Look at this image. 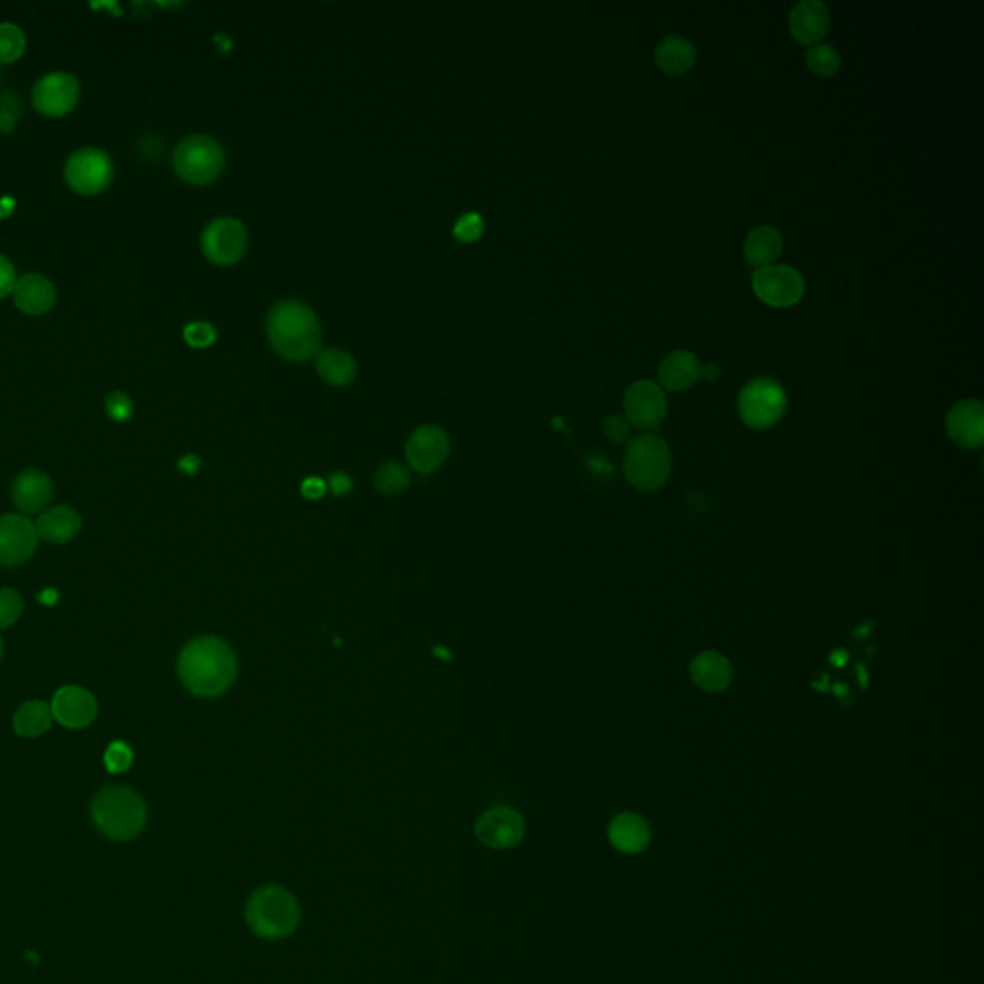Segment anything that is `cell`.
<instances>
[{
	"mask_svg": "<svg viewBox=\"0 0 984 984\" xmlns=\"http://www.w3.org/2000/svg\"><path fill=\"white\" fill-rule=\"evenodd\" d=\"M179 677L185 689L202 698L220 696L237 677V656L218 637L191 640L179 656Z\"/></svg>",
	"mask_w": 984,
	"mask_h": 984,
	"instance_id": "obj_1",
	"label": "cell"
},
{
	"mask_svg": "<svg viewBox=\"0 0 984 984\" xmlns=\"http://www.w3.org/2000/svg\"><path fill=\"white\" fill-rule=\"evenodd\" d=\"M266 333L273 350L291 362H306L320 352L318 316L300 300H283L271 308Z\"/></svg>",
	"mask_w": 984,
	"mask_h": 984,
	"instance_id": "obj_2",
	"label": "cell"
},
{
	"mask_svg": "<svg viewBox=\"0 0 984 984\" xmlns=\"http://www.w3.org/2000/svg\"><path fill=\"white\" fill-rule=\"evenodd\" d=\"M246 921L254 935L281 940L295 933L300 923V906L287 888L262 886L248 898Z\"/></svg>",
	"mask_w": 984,
	"mask_h": 984,
	"instance_id": "obj_3",
	"label": "cell"
},
{
	"mask_svg": "<svg viewBox=\"0 0 984 984\" xmlns=\"http://www.w3.org/2000/svg\"><path fill=\"white\" fill-rule=\"evenodd\" d=\"M93 817L104 835L125 840L143 829L147 810L139 794L131 788L108 787L95 798Z\"/></svg>",
	"mask_w": 984,
	"mask_h": 984,
	"instance_id": "obj_4",
	"label": "cell"
},
{
	"mask_svg": "<svg viewBox=\"0 0 984 984\" xmlns=\"http://www.w3.org/2000/svg\"><path fill=\"white\" fill-rule=\"evenodd\" d=\"M671 466V450L664 439L646 433L627 443L623 469L635 489L650 492L664 487Z\"/></svg>",
	"mask_w": 984,
	"mask_h": 984,
	"instance_id": "obj_5",
	"label": "cell"
},
{
	"mask_svg": "<svg viewBox=\"0 0 984 984\" xmlns=\"http://www.w3.org/2000/svg\"><path fill=\"white\" fill-rule=\"evenodd\" d=\"M223 166V148L208 135H191L173 152V170L189 185H210L220 177Z\"/></svg>",
	"mask_w": 984,
	"mask_h": 984,
	"instance_id": "obj_6",
	"label": "cell"
},
{
	"mask_svg": "<svg viewBox=\"0 0 984 984\" xmlns=\"http://www.w3.org/2000/svg\"><path fill=\"white\" fill-rule=\"evenodd\" d=\"M787 410V393L771 377H756L738 394V414L752 429L773 427Z\"/></svg>",
	"mask_w": 984,
	"mask_h": 984,
	"instance_id": "obj_7",
	"label": "cell"
},
{
	"mask_svg": "<svg viewBox=\"0 0 984 984\" xmlns=\"http://www.w3.org/2000/svg\"><path fill=\"white\" fill-rule=\"evenodd\" d=\"M114 175V164L110 156L100 148H81L74 152L68 162L64 177L72 191L91 197L102 193Z\"/></svg>",
	"mask_w": 984,
	"mask_h": 984,
	"instance_id": "obj_8",
	"label": "cell"
},
{
	"mask_svg": "<svg viewBox=\"0 0 984 984\" xmlns=\"http://www.w3.org/2000/svg\"><path fill=\"white\" fill-rule=\"evenodd\" d=\"M756 296L773 308L794 306L806 291L802 273L785 264H771L752 275Z\"/></svg>",
	"mask_w": 984,
	"mask_h": 984,
	"instance_id": "obj_9",
	"label": "cell"
},
{
	"mask_svg": "<svg viewBox=\"0 0 984 984\" xmlns=\"http://www.w3.org/2000/svg\"><path fill=\"white\" fill-rule=\"evenodd\" d=\"M202 252L216 266H233L245 256L248 235L235 218H218L202 233Z\"/></svg>",
	"mask_w": 984,
	"mask_h": 984,
	"instance_id": "obj_10",
	"label": "cell"
},
{
	"mask_svg": "<svg viewBox=\"0 0 984 984\" xmlns=\"http://www.w3.org/2000/svg\"><path fill=\"white\" fill-rule=\"evenodd\" d=\"M627 421L642 431L656 429L667 414V398L662 387L654 381H635L623 398Z\"/></svg>",
	"mask_w": 984,
	"mask_h": 984,
	"instance_id": "obj_11",
	"label": "cell"
},
{
	"mask_svg": "<svg viewBox=\"0 0 984 984\" xmlns=\"http://www.w3.org/2000/svg\"><path fill=\"white\" fill-rule=\"evenodd\" d=\"M33 106L49 118L70 114L79 100V81L66 72L45 75L33 87Z\"/></svg>",
	"mask_w": 984,
	"mask_h": 984,
	"instance_id": "obj_12",
	"label": "cell"
},
{
	"mask_svg": "<svg viewBox=\"0 0 984 984\" xmlns=\"http://www.w3.org/2000/svg\"><path fill=\"white\" fill-rule=\"evenodd\" d=\"M39 542L35 523L25 516L0 517V564L20 566L35 552Z\"/></svg>",
	"mask_w": 984,
	"mask_h": 984,
	"instance_id": "obj_13",
	"label": "cell"
},
{
	"mask_svg": "<svg viewBox=\"0 0 984 984\" xmlns=\"http://www.w3.org/2000/svg\"><path fill=\"white\" fill-rule=\"evenodd\" d=\"M477 838L494 850L514 848L525 835V821L512 808H492L477 819Z\"/></svg>",
	"mask_w": 984,
	"mask_h": 984,
	"instance_id": "obj_14",
	"label": "cell"
},
{
	"mask_svg": "<svg viewBox=\"0 0 984 984\" xmlns=\"http://www.w3.org/2000/svg\"><path fill=\"white\" fill-rule=\"evenodd\" d=\"M450 454V441L443 429L423 425L406 443V458L419 473H433L441 468Z\"/></svg>",
	"mask_w": 984,
	"mask_h": 984,
	"instance_id": "obj_15",
	"label": "cell"
},
{
	"mask_svg": "<svg viewBox=\"0 0 984 984\" xmlns=\"http://www.w3.org/2000/svg\"><path fill=\"white\" fill-rule=\"evenodd\" d=\"M50 712L60 725L68 729H85L97 717V700L89 690L70 685L54 694Z\"/></svg>",
	"mask_w": 984,
	"mask_h": 984,
	"instance_id": "obj_16",
	"label": "cell"
},
{
	"mask_svg": "<svg viewBox=\"0 0 984 984\" xmlns=\"http://www.w3.org/2000/svg\"><path fill=\"white\" fill-rule=\"evenodd\" d=\"M950 439L961 448H979L984 443V408L979 400H961L946 419Z\"/></svg>",
	"mask_w": 984,
	"mask_h": 984,
	"instance_id": "obj_17",
	"label": "cell"
},
{
	"mask_svg": "<svg viewBox=\"0 0 984 984\" xmlns=\"http://www.w3.org/2000/svg\"><path fill=\"white\" fill-rule=\"evenodd\" d=\"M831 14L821 0H802L790 12V33L802 45H815L827 33Z\"/></svg>",
	"mask_w": 984,
	"mask_h": 984,
	"instance_id": "obj_18",
	"label": "cell"
},
{
	"mask_svg": "<svg viewBox=\"0 0 984 984\" xmlns=\"http://www.w3.org/2000/svg\"><path fill=\"white\" fill-rule=\"evenodd\" d=\"M54 485L47 473L39 469L22 471L12 487V500L24 514H37L49 506Z\"/></svg>",
	"mask_w": 984,
	"mask_h": 984,
	"instance_id": "obj_19",
	"label": "cell"
},
{
	"mask_svg": "<svg viewBox=\"0 0 984 984\" xmlns=\"http://www.w3.org/2000/svg\"><path fill=\"white\" fill-rule=\"evenodd\" d=\"M12 295L16 306L29 316L47 314L56 302V289L52 281L39 273H27L16 279Z\"/></svg>",
	"mask_w": 984,
	"mask_h": 984,
	"instance_id": "obj_20",
	"label": "cell"
},
{
	"mask_svg": "<svg viewBox=\"0 0 984 984\" xmlns=\"http://www.w3.org/2000/svg\"><path fill=\"white\" fill-rule=\"evenodd\" d=\"M608 837L615 850L633 856L648 848L652 833L648 821L640 817L639 813H619L610 823Z\"/></svg>",
	"mask_w": 984,
	"mask_h": 984,
	"instance_id": "obj_21",
	"label": "cell"
},
{
	"mask_svg": "<svg viewBox=\"0 0 984 984\" xmlns=\"http://www.w3.org/2000/svg\"><path fill=\"white\" fill-rule=\"evenodd\" d=\"M690 679L706 692H721L731 685L733 669L723 654L708 650L690 662Z\"/></svg>",
	"mask_w": 984,
	"mask_h": 984,
	"instance_id": "obj_22",
	"label": "cell"
},
{
	"mask_svg": "<svg viewBox=\"0 0 984 984\" xmlns=\"http://www.w3.org/2000/svg\"><path fill=\"white\" fill-rule=\"evenodd\" d=\"M702 364L689 350H673L665 356L658 369L660 381L667 391H687L700 379Z\"/></svg>",
	"mask_w": 984,
	"mask_h": 984,
	"instance_id": "obj_23",
	"label": "cell"
},
{
	"mask_svg": "<svg viewBox=\"0 0 984 984\" xmlns=\"http://www.w3.org/2000/svg\"><path fill=\"white\" fill-rule=\"evenodd\" d=\"M783 245L785 243H783V235L779 229H775L771 225L756 227L748 233V237L744 241L746 262L756 270L767 268L781 256Z\"/></svg>",
	"mask_w": 984,
	"mask_h": 984,
	"instance_id": "obj_24",
	"label": "cell"
},
{
	"mask_svg": "<svg viewBox=\"0 0 984 984\" xmlns=\"http://www.w3.org/2000/svg\"><path fill=\"white\" fill-rule=\"evenodd\" d=\"M37 535L39 539L50 542V544H64L72 541L81 529V517L70 506H56L43 512L37 523Z\"/></svg>",
	"mask_w": 984,
	"mask_h": 984,
	"instance_id": "obj_25",
	"label": "cell"
},
{
	"mask_svg": "<svg viewBox=\"0 0 984 984\" xmlns=\"http://www.w3.org/2000/svg\"><path fill=\"white\" fill-rule=\"evenodd\" d=\"M696 60V49L689 39L681 35H667L656 49V64L665 74L681 75L689 72Z\"/></svg>",
	"mask_w": 984,
	"mask_h": 984,
	"instance_id": "obj_26",
	"label": "cell"
},
{
	"mask_svg": "<svg viewBox=\"0 0 984 984\" xmlns=\"http://www.w3.org/2000/svg\"><path fill=\"white\" fill-rule=\"evenodd\" d=\"M318 373L325 383L345 387L356 377V362L345 350L329 348L323 350L318 358Z\"/></svg>",
	"mask_w": 984,
	"mask_h": 984,
	"instance_id": "obj_27",
	"label": "cell"
},
{
	"mask_svg": "<svg viewBox=\"0 0 984 984\" xmlns=\"http://www.w3.org/2000/svg\"><path fill=\"white\" fill-rule=\"evenodd\" d=\"M52 723L50 706L43 700H29L14 715V731L20 737L33 738L47 733Z\"/></svg>",
	"mask_w": 984,
	"mask_h": 984,
	"instance_id": "obj_28",
	"label": "cell"
},
{
	"mask_svg": "<svg viewBox=\"0 0 984 984\" xmlns=\"http://www.w3.org/2000/svg\"><path fill=\"white\" fill-rule=\"evenodd\" d=\"M806 62L813 74L831 77L837 74L840 68V54L835 47L827 43H815L806 52Z\"/></svg>",
	"mask_w": 984,
	"mask_h": 984,
	"instance_id": "obj_29",
	"label": "cell"
},
{
	"mask_svg": "<svg viewBox=\"0 0 984 984\" xmlns=\"http://www.w3.org/2000/svg\"><path fill=\"white\" fill-rule=\"evenodd\" d=\"M375 489L383 494H398L406 491L410 487V473L408 469L396 462H389L385 466L377 469L375 473Z\"/></svg>",
	"mask_w": 984,
	"mask_h": 984,
	"instance_id": "obj_30",
	"label": "cell"
},
{
	"mask_svg": "<svg viewBox=\"0 0 984 984\" xmlns=\"http://www.w3.org/2000/svg\"><path fill=\"white\" fill-rule=\"evenodd\" d=\"M25 50L24 31L14 24H0V64H12Z\"/></svg>",
	"mask_w": 984,
	"mask_h": 984,
	"instance_id": "obj_31",
	"label": "cell"
},
{
	"mask_svg": "<svg viewBox=\"0 0 984 984\" xmlns=\"http://www.w3.org/2000/svg\"><path fill=\"white\" fill-rule=\"evenodd\" d=\"M24 612V600L14 589H0V629L14 625Z\"/></svg>",
	"mask_w": 984,
	"mask_h": 984,
	"instance_id": "obj_32",
	"label": "cell"
},
{
	"mask_svg": "<svg viewBox=\"0 0 984 984\" xmlns=\"http://www.w3.org/2000/svg\"><path fill=\"white\" fill-rule=\"evenodd\" d=\"M131 762H133V752H131V748L125 742H122V740L112 742L108 746L106 754H104V763H106V769L110 773L127 771Z\"/></svg>",
	"mask_w": 984,
	"mask_h": 984,
	"instance_id": "obj_33",
	"label": "cell"
},
{
	"mask_svg": "<svg viewBox=\"0 0 984 984\" xmlns=\"http://www.w3.org/2000/svg\"><path fill=\"white\" fill-rule=\"evenodd\" d=\"M183 337L193 348H206L216 341V329L206 321H195L185 327Z\"/></svg>",
	"mask_w": 984,
	"mask_h": 984,
	"instance_id": "obj_34",
	"label": "cell"
},
{
	"mask_svg": "<svg viewBox=\"0 0 984 984\" xmlns=\"http://www.w3.org/2000/svg\"><path fill=\"white\" fill-rule=\"evenodd\" d=\"M483 229H485V223L481 220V216L471 212V214H464L458 220L456 227H454V235L462 243H473L483 235Z\"/></svg>",
	"mask_w": 984,
	"mask_h": 984,
	"instance_id": "obj_35",
	"label": "cell"
},
{
	"mask_svg": "<svg viewBox=\"0 0 984 984\" xmlns=\"http://www.w3.org/2000/svg\"><path fill=\"white\" fill-rule=\"evenodd\" d=\"M106 412L110 418L116 419V421H127L133 414L131 398L125 393H120V391L108 394L106 396Z\"/></svg>",
	"mask_w": 984,
	"mask_h": 984,
	"instance_id": "obj_36",
	"label": "cell"
},
{
	"mask_svg": "<svg viewBox=\"0 0 984 984\" xmlns=\"http://www.w3.org/2000/svg\"><path fill=\"white\" fill-rule=\"evenodd\" d=\"M18 114H20L18 99H14L12 95L0 97V131L2 133H10L16 127Z\"/></svg>",
	"mask_w": 984,
	"mask_h": 984,
	"instance_id": "obj_37",
	"label": "cell"
},
{
	"mask_svg": "<svg viewBox=\"0 0 984 984\" xmlns=\"http://www.w3.org/2000/svg\"><path fill=\"white\" fill-rule=\"evenodd\" d=\"M604 433L614 443H629L631 439V423L621 416H608L604 419Z\"/></svg>",
	"mask_w": 984,
	"mask_h": 984,
	"instance_id": "obj_38",
	"label": "cell"
},
{
	"mask_svg": "<svg viewBox=\"0 0 984 984\" xmlns=\"http://www.w3.org/2000/svg\"><path fill=\"white\" fill-rule=\"evenodd\" d=\"M16 285V271L6 256L0 254V298L10 295Z\"/></svg>",
	"mask_w": 984,
	"mask_h": 984,
	"instance_id": "obj_39",
	"label": "cell"
},
{
	"mask_svg": "<svg viewBox=\"0 0 984 984\" xmlns=\"http://www.w3.org/2000/svg\"><path fill=\"white\" fill-rule=\"evenodd\" d=\"M302 494L310 500H318L323 494H325V483L318 479V477H308L304 483H302Z\"/></svg>",
	"mask_w": 984,
	"mask_h": 984,
	"instance_id": "obj_40",
	"label": "cell"
},
{
	"mask_svg": "<svg viewBox=\"0 0 984 984\" xmlns=\"http://www.w3.org/2000/svg\"><path fill=\"white\" fill-rule=\"evenodd\" d=\"M350 489H352V483H350V477L345 475V473H335L331 477V491L335 492V494L341 496V494H346Z\"/></svg>",
	"mask_w": 984,
	"mask_h": 984,
	"instance_id": "obj_41",
	"label": "cell"
},
{
	"mask_svg": "<svg viewBox=\"0 0 984 984\" xmlns=\"http://www.w3.org/2000/svg\"><path fill=\"white\" fill-rule=\"evenodd\" d=\"M198 468H200V460H198L195 454H189V456H185V458L179 462V469H181V471H185L187 475H195Z\"/></svg>",
	"mask_w": 984,
	"mask_h": 984,
	"instance_id": "obj_42",
	"label": "cell"
},
{
	"mask_svg": "<svg viewBox=\"0 0 984 984\" xmlns=\"http://www.w3.org/2000/svg\"><path fill=\"white\" fill-rule=\"evenodd\" d=\"M700 377H704L708 383H715L719 377H721V369L715 366L714 362L702 366V371H700Z\"/></svg>",
	"mask_w": 984,
	"mask_h": 984,
	"instance_id": "obj_43",
	"label": "cell"
},
{
	"mask_svg": "<svg viewBox=\"0 0 984 984\" xmlns=\"http://www.w3.org/2000/svg\"><path fill=\"white\" fill-rule=\"evenodd\" d=\"M56 598H58V594H56V591H52V589H50V591H43V594H39V600H41L43 604H54V602H56Z\"/></svg>",
	"mask_w": 984,
	"mask_h": 984,
	"instance_id": "obj_44",
	"label": "cell"
},
{
	"mask_svg": "<svg viewBox=\"0 0 984 984\" xmlns=\"http://www.w3.org/2000/svg\"><path fill=\"white\" fill-rule=\"evenodd\" d=\"M0 656H2V640H0Z\"/></svg>",
	"mask_w": 984,
	"mask_h": 984,
	"instance_id": "obj_45",
	"label": "cell"
}]
</instances>
